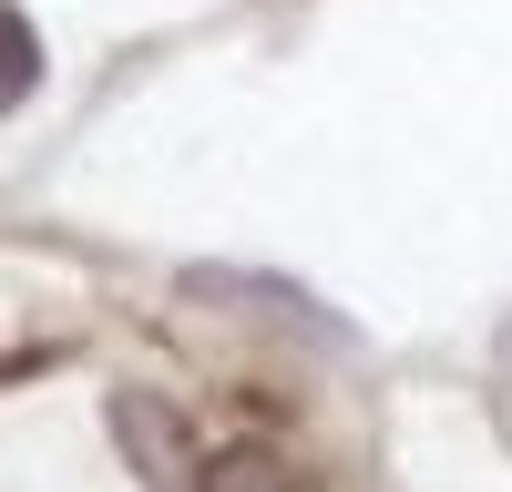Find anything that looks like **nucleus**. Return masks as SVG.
I'll use <instances>...</instances> for the list:
<instances>
[{"instance_id":"obj_1","label":"nucleus","mask_w":512,"mask_h":492,"mask_svg":"<svg viewBox=\"0 0 512 492\" xmlns=\"http://www.w3.org/2000/svg\"><path fill=\"white\" fill-rule=\"evenodd\" d=\"M195 287V298H256V308H277V318H297V328H328V339H349V328H338L318 298H308V287H287V277H236V267H195L185 277Z\"/></svg>"},{"instance_id":"obj_2","label":"nucleus","mask_w":512,"mask_h":492,"mask_svg":"<svg viewBox=\"0 0 512 492\" xmlns=\"http://www.w3.org/2000/svg\"><path fill=\"white\" fill-rule=\"evenodd\" d=\"M31 82H41V41H31V21H21V11H0V113H11Z\"/></svg>"},{"instance_id":"obj_3","label":"nucleus","mask_w":512,"mask_h":492,"mask_svg":"<svg viewBox=\"0 0 512 492\" xmlns=\"http://www.w3.org/2000/svg\"><path fill=\"white\" fill-rule=\"evenodd\" d=\"M205 492H287V472L267 451H216V462H205Z\"/></svg>"},{"instance_id":"obj_4","label":"nucleus","mask_w":512,"mask_h":492,"mask_svg":"<svg viewBox=\"0 0 512 492\" xmlns=\"http://www.w3.org/2000/svg\"><path fill=\"white\" fill-rule=\"evenodd\" d=\"M502 359H512V328H502Z\"/></svg>"}]
</instances>
